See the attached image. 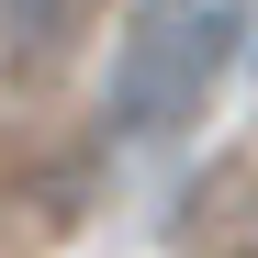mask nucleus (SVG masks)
Returning <instances> with one entry per match:
<instances>
[{
  "instance_id": "obj_2",
  "label": "nucleus",
  "mask_w": 258,
  "mask_h": 258,
  "mask_svg": "<svg viewBox=\"0 0 258 258\" xmlns=\"http://www.w3.org/2000/svg\"><path fill=\"white\" fill-rule=\"evenodd\" d=\"M79 23H90V0H0V79H45Z\"/></svg>"
},
{
  "instance_id": "obj_1",
  "label": "nucleus",
  "mask_w": 258,
  "mask_h": 258,
  "mask_svg": "<svg viewBox=\"0 0 258 258\" xmlns=\"http://www.w3.org/2000/svg\"><path fill=\"white\" fill-rule=\"evenodd\" d=\"M247 45V0H135L112 56V123L123 135H168Z\"/></svg>"
}]
</instances>
